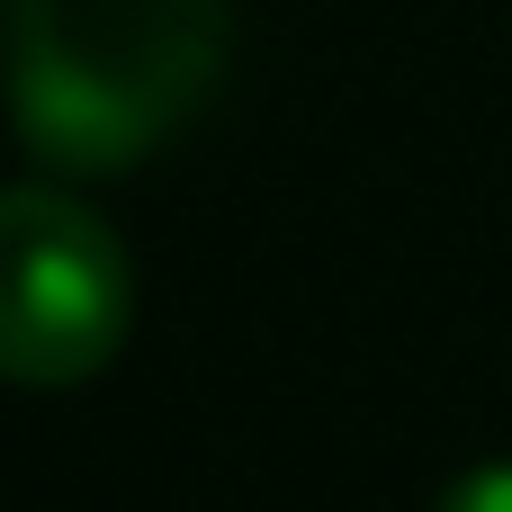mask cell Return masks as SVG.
<instances>
[{
    "label": "cell",
    "mask_w": 512,
    "mask_h": 512,
    "mask_svg": "<svg viewBox=\"0 0 512 512\" xmlns=\"http://www.w3.org/2000/svg\"><path fill=\"white\" fill-rule=\"evenodd\" d=\"M234 0H9V108L45 171L162 153L225 81Z\"/></svg>",
    "instance_id": "6da1fadb"
},
{
    "label": "cell",
    "mask_w": 512,
    "mask_h": 512,
    "mask_svg": "<svg viewBox=\"0 0 512 512\" xmlns=\"http://www.w3.org/2000/svg\"><path fill=\"white\" fill-rule=\"evenodd\" d=\"M0 369L36 396L90 387L135 333V261L117 225L63 180H18L0 198Z\"/></svg>",
    "instance_id": "7a4b0ae2"
},
{
    "label": "cell",
    "mask_w": 512,
    "mask_h": 512,
    "mask_svg": "<svg viewBox=\"0 0 512 512\" xmlns=\"http://www.w3.org/2000/svg\"><path fill=\"white\" fill-rule=\"evenodd\" d=\"M432 512H512V459H486V468H468V477H450L441 486V504Z\"/></svg>",
    "instance_id": "3957f363"
}]
</instances>
